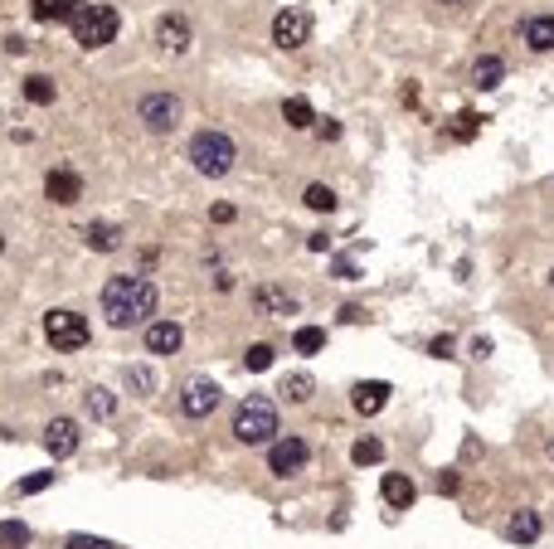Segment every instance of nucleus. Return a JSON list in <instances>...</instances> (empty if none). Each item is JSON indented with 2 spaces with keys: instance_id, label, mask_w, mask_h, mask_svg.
Here are the masks:
<instances>
[{
  "instance_id": "36",
  "label": "nucleus",
  "mask_w": 554,
  "mask_h": 549,
  "mask_svg": "<svg viewBox=\"0 0 554 549\" xmlns=\"http://www.w3.org/2000/svg\"><path fill=\"white\" fill-rule=\"evenodd\" d=\"M438 491H443V496H452V491H458V472H443V476H438Z\"/></svg>"
},
{
  "instance_id": "5",
  "label": "nucleus",
  "mask_w": 554,
  "mask_h": 549,
  "mask_svg": "<svg viewBox=\"0 0 554 549\" xmlns=\"http://www.w3.org/2000/svg\"><path fill=\"white\" fill-rule=\"evenodd\" d=\"M136 117L146 132H176V122H180V97L176 93H146L141 97V107H136Z\"/></svg>"
},
{
  "instance_id": "23",
  "label": "nucleus",
  "mask_w": 554,
  "mask_h": 549,
  "mask_svg": "<svg viewBox=\"0 0 554 549\" xmlns=\"http://www.w3.org/2000/svg\"><path fill=\"white\" fill-rule=\"evenodd\" d=\"M311 389H317V379H311L307 370L282 379V399H287V404H307V399H311Z\"/></svg>"
},
{
  "instance_id": "40",
  "label": "nucleus",
  "mask_w": 554,
  "mask_h": 549,
  "mask_svg": "<svg viewBox=\"0 0 554 549\" xmlns=\"http://www.w3.org/2000/svg\"><path fill=\"white\" fill-rule=\"evenodd\" d=\"M438 5H462V0H438Z\"/></svg>"
},
{
  "instance_id": "19",
  "label": "nucleus",
  "mask_w": 554,
  "mask_h": 549,
  "mask_svg": "<svg viewBox=\"0 0 554 549\" xmlns=\"http://www.w3.org/2000/svg\"><path fill=\"white\" fill-rule=\"evenodd\" d=\"M525 45L535 54H549L554 49V15H530L525 20Z\"/></svg>"
},
{
  "instance_id": "6",
  "label": "nucleus",
  "mask_w": 554,
  "mask_h": 549,
  "mask_svg": "<svg viewBox=\"0 0 554 549\" xmlns=\"http://www.w3.org/2000/svg\"><path fill=\"white\" fill-rule=\"evenodd\" d=\"M45 335L54 350H83L88 345V321L78 312H49L45 316Z\"/></svg>"
},
{
  "instance_id": "10",
  "label": "nucleus",
  "mask_w": 554,
  "mask_h": 549,
  "mask_svg": "<svg viewBox=\"0 0 554 549\" xmlns=\"http://www.w3.org/2000/svg\"><path fill=\"white\" fill-rule=\"evenodd\" d=\"M45 447H49L54 462L74 457L78 453V424H74V418H54V424L45 428Z\"/></svg>"
},
{
  "instance_id": "17",
  "label": "nucleus",
  "mask_w": 554,
  "mask_h": 549,
  "mask_svg": "<svg viewBox=\"0 0 554 549\" xmlns=\"http://www.w3.org/2000/svg\"><path fill=\"white\" fill-rule=\"evenodd\" d=\"M379 496H385V505H394V511H408V505H414V482H408L404 472H385Z\"/></svg>"
},
{
  "instance_id": "7",
  "label": "nucleus",
  "mask_w": 554,
  "mask_h": 549,
  "mask_svg": "<svg viewBox=\"0 0 554 549\" xmlns=\"http://www.w3.org/2000/svg\"><path fill=\"white\" fill-rule=\"evenodd\" d=\"M219 399H224V389L215 379H190V384L180 389V414L185 418H209L219 408Z\"/></svg>"
},
{
  "instance_id": "31",
  "label": "nucleus",
  "mask_w": 554,
  "mask_h": 549,
  "mask_svg": "<svg viewBox=\"0 0 554 549\" xmlns=\"http://www.w3.org/2000/svg\"><path fill=\"white\" fill-rule=\"evenodd\" d=\"M244 364L253 374H263L267 364H273V345H248V355H244Z\"/></svg>"
},
{
  "instance_id": "32",
  "label": "nucleus",
  "mask_w": 554,
  "mask_h": 549,
  "mask_svg": "<svg viewBox=\"0 0 554 549\" xmlns=\"http://www.w3.org/2000/svg\"><path fill=\"white\" fill-rule=\"evenodd\" d=\"M45 486H54V472H35V476H25V482L15 486L20 496H35V491H45Z\"/></svg>"
},
{
  "instance_id": "3",
  "label": "nucleus",
  "mask_w": 554,
  "mask_h": 549,
  "mask_svg": "<svg viewBox=\"0 0 554 549\" xmlns=\"http://www.w3.org/2000/svg\"><path fill=\"white\" fill-rule=\"evenodd\" d=\"M273 433H277V408L267 399H244L234 408V438L238 443L258 447V443H273Z\"/></svg>"
},
{
  "instance_id": "42",
  "label": "nucleus",
  "mask_w": 554,
  "mask_h": 549,
  "mask_svg": "<svg viewBox=\"0 0 554 549\" xmlns=\"http://www.w3.org/2000/svg\"><path fill=\"white\" fill-rule=\"evenodd\" d=\"M549 287H554V273H549Z\"/></svg>"
},
{
  "instance_id": "25",
  "label": "nucleus",
  "mask_w": 554,
  "mask_h": 549,
  "mask_svg": "<svg viewBox=\"0 0 554 549\" xmlns=\"http://www.w3.org/2000/svg\"><path fill=\"white\" fill-rule=\"evenodd\" d=\"M25 97H30L35 107H49L54 103V83L45 74H30V78H25Z\"/></svg>"
},
{
  "instance_id": "37",
  "label": "nucleus",
  "mask_w": 554,
  "mask_h": 549,
  "mask_svg": "<svg viewBox=\"0 0 554 549\" xmlns=\"http://www.w3.org/2000/svg\"><path fill=\"white\" fill-rule=\"evenodd\" d=\"M326 244H331L326 234H311V238H307V248H311V253H326Z\"/></svg>"
},
{
  "instance_id": "29",
  "label": "nucleus",
  "mask_w": 554,
  "mask_h": 549,
  "mask_svg": "<svg viewBox=\"0 0 554 549\" xmlns=\"http://www.w3.org/2000/svg\"><path fill=\"white\" fill-rule=\"evenodd\" d=\"M0 544H10V549L30 544V530H25L20 520H5V525H0Z\"/></svg>"
},
{
  "instance_id": "38",
  "label": "nucleus",
  "mask_w": 554,
  "mask_h": 549,
  "mask_svg": "<svg viewBox=\"0 0 554 549\" xmlns=\"http://www.w3.org/2000/svg\"><path fill=\"white\" fill-rule=\"evenodd\" d=\"M472 355L487 360V355H491V341H481V335H477V341H472Z\"/></svg>"
},
{
  "instance_id": "26",
  "label": "nucleus",
  "mask_w": 554,
  "mask_h": 549,
  "mask_svg": "<svg viewBox=\"0 0 554 549\" xmlns=\"http://www.w3.org/2000/svg\"><path fill=\"white\" fill-rule=\"evenodd\" d=\"M302 200H307V209H317V215H331V209H336V190L331 185H307Z\"/></svg>"
},
{
  "instance_id": "27",
  "label": "nucleus",
  "mask_w": 554,
  "mask_h": 549,
  "mask_svg": "<svg viewBox=\"0 0 554 549\" xmlns=\"http://www.w3.org/2000/svg\"><path fill=\"white\" fill-rule=\"evenodd\" d=\"M292 345H297V355H317V350L326 345V331H321V326H302Z\"/></svg>"
},
{
  "instance_id": "21",
  "label": "nucleus",
  "mask_w": 554,
  "mask_h": 549,
  "mask_svg": "<svg viewBox=\"0 0 554 549\" xmlns=\"http://www.w3.org/2000/svg\"><path fill=\"white\" fill-rule=\"evenodd\" d=\"M501 78H506V64L496 59V54L477 59V68H472V83H477V88H501Z\"/></svg>"
},
{
  "instance_id": "1",
  "label": "nucleus",
  "mask_w": 554,
  "mask_h": 549,
  "mask_svg": "<svg viewBox=\"0 0 554 549\" xmlns=\"http://www.w3.org/2000/svg\"><path fill=\"white\" fill-rule=\"evenodd\" d=\"M103 316H107L117 331L151 321V316H156V287L146 283V277H132V273L107 277V287H103Z\"/></svg>"
},
{
  "instance_id": "12",
  "label": "nucleus",
  "mask_w": 554,
  "mask_h": 549,
  "mask_svg": "<svg viewBox=\"0 0 554 549\" xmlns=\"http://www.w3.org/2000/svg\"><path fill=\"white\" fill-rule=\"evenodd\" d=\"M156 45H161L166 54H185L190 49V25H185L180 15H161L156 20Z\"/></svg>"
},
{
  "instance_id": "13",
  "label": "nucleus",
  "mask_w": 554,
  "mask_h": 549,
  "mask_svg": "<svg viewBox=\"0 0 554 549\" xmlns=\"http://www.w3.org/2000/svg\"><path fill=\"white\" fill-rule=\"evenodd\" d=\"M389 384H385V379H365V384H355V394H350V404H355V414H379V408H385L389 404Z\"/></svg>"
},
{
  "instance_id": "33",
  "label": "nucleus",
  "mask_w": 554,
  "mask_h": 549,
  "mask_svg": "<svg viewBox=\"0 0 554 549\" xmlns=\"http://www.w3.org/2000/svg\"><path fill=\"white\" fill-rule=\"evenodd\" d=\"M64 549H112L107 540H97V534H68Z\"/></svg>"
},
{
  "instance_id": "14",
  "label": "nucleus",
  "mask_w": 554,
  "mask_h": 549,
  "mask_svg": "<svg viewBox=\"0 0 554 549\" xmlns=\"http://www.w3.org/2000/svg\"><path fill=\"white\" fill-rule=\"evenodd\" d=\"M180 341H185V331L176 326V321H151L146 326V350L151 355H176Z\"/></svg>"
},
{
  "instance_id": "8",
  "label": "nucleus",
  "mask_w": 554,
  "mask_h": 549,
  "mask_svg": "<svg viewBox=\"0 0 554 549\" xmlns=\"http://www.w3.org/2000/svg\"><path fill=\"white\" fill-rule=\"evenodd\" d=\"M311 39V15L307 10H282V15L273 20V45L277 49H302Z\"/></svg>"
},
{
  "instance_id": "9",
  "label": "nucleus",
  "mask_w": 554,
  "mask_h": 549,
  "mask_svg": "<svg viewBox=\"0 0 554 549\" xmlns=\"http://www.w3.org/2000/svg\"><path fill=\"white\" fill-rule=\"evenodd\" d=\"M307 443L302 438H277L273 447H267V467H273V476H297L307 467Z\"/></svg>"
},
{
  "instance_id": "43",
  "label": "nucleus",
  "mask_w": 554,
  "mask_h": 549,
  "mask_svg": "<svg viewBox=\"0 0 554 549\" xmlns=\"http://www.w3.org/2000/svg\"><path fill=\"white\" fill-rule=\"evenodd\" d=\"M549 457H554V443H549Z\"/></svg>"
},
{
  "instance_id": "39",
  "label": "nucleus",
  "mask_w": 554,
  "mask_h": 549,
  "mask_svg": "<svg viewBox=\"0 0 554 549\" xmlns=\"http://www.w3.org/2000/svg\"><path fill=\"white\" fill-rule=\"evenodd\" d=\"M234 219V205H215V224H229Z\"/></svg>"
},
{
  "instance_id": "4",
  "label": "nucleus",
  "mask_w": 554,
  "mask_h": 549,
  "mask_svg": "<svg viewBox=\"0 0 554 549\" xmlns=\"http://www.w3.org/2000/svg\"><path fill=\"white\" fill-rule=\"evenodd\" d=\"M122 30V15L112 5H83L74 15V39L83 49H107Z\"/></svg>"
},
{
  "instance_id": "41",
  "label": "nucleus",
  "mask_w": 554,
  "mask_h": 549,
  "mask_svg": "<svg viewBox=\"0 0 554 549\" xmlns=\"http://www.w3.org/2000/svg\"><path fill=\"white\" fill-rule=\"evenodd\" d=\"M0 253H5V234H0Z\"/></svg>"
},
{
  "instance_id": "20",
  "label": "nucleus",
  "mask_w": 554,
  "mask_h": 549,
  "mask_svg": "<svg viewBox=\"0 0 554 549\" xmlns=\"http://www.w3.org/2000/svg\"><path fill=\"white\" fill-rule=\"evenodd\" d=\"M83 238H88L93 253H112V248L122 244V229H117V224H88V229H83Z\"/></svg>"
},
{
  "instance_id": "15",
  "label": "nucleus",
  "mask_w": 554,
  "mask_h": 549,
  "mask_svg": "<svg viewBox=\"0 0 554 549\" xmlns=\"http://www.w3.org/2000/svg\"><path fill=\"white\" fill-rule=\"evenodd\" d=\"M253 306H258V316H297V297H287L282 287H258L253 292Z\"/></svg>"
},
{
  "instance_id": "11",
  "label": "nucleus",
  "mask_w": 554,
  "mask_h": 549,
  "mask_svg": "<svg viewBox=\"0 0 554 549\" xmlns=\"http://www.w3.org/2000/svg\"><path fill=\"white\" fill-rule=\"evenodd\" d=\"M88 5V0H30V15L39 20V25H74V15Z\"/></svg>"
},
{
  "instance_id": "28",
  "label": "nucleus",
  "mask_w": 554,
  "mask_h": 549,
  "mask_svg": "<svg viewBox=\"0 0 554 549\" xmlns=\"http://www.w3.org/2000/svg\"><path fill=\"white\" fill-rule=\"evenodd\" d=\"M112 408H117V399H112L107 389H88V414H93V418H107Z\"/></svg>"
},
{
  "instance_id": "24",
  "label": "nucleus",
  "mask_w": 554,
  "mask_h": 549,
  "mask_svg": "<svg viewBox=\"0 0 554 549\" xmlns=\"http://www.w3.org/2000/svg\"><path fill=\"white\" fill-rule=\"evenodd\" d=\"M350 462H355V467H375V462H385V443H379V438H360L350 447Z\"/></svg>"
},
{
  "instance_id": "30",
  "label": "nucleus",
  "mask_w": 554,
  "mask_h": 549,
  "mask_svg": "<svg viewBox=\"0 0 554 549\" xmlns=\"http://www.w3.org/2000/svg\"><path fill=\"white\" fill-rule=\"evenodd\" d=\"M481 122H487V117H477V112H462L458 126H452V136H458V142H472V136L481 132Z\"/></svg>"
},
{
  "instance_id": "22",
  "label": "nucleus",
  "mask_w": 554,
  "mask_h": 549,
  "mask_svg": "<svg viewBox=\"0 0 554 549\" xmlns=\"http://www.w3.org/2000/svg\"><path fill=\"white\" fill-rule=\"evenodd\" d=\"M282 122H287V126H297V132H307V126L317 122V112H311V103H307V97H287V103H282Z\"/></svg>"
},
{
  "instance_id": "16",
  "label": "nucleus",
  "mask_w": 554,
  "mask_h": 549,
  "mask_svg": "<svg viewBox=\"0 0 554 549\" xmlns=\"http://www.w3.org/2000/svg\"><path fill=\"white\" fill-rule=\"evenodd\" d=\"M45 195H49L54 205H78V200H83V180H78L74 171H49Z\"/></svg>"
},
{
  "instance_id": "2",
  "label": "nucleus",
  "mask_w": 554,
  "mask_h": 549,
  "mask_svg": "<svg viewBox=\"0 0 554 549\" xmlns=\"http://www.w3.org/2000/svg\"><path fill=\"white\" fill-rule=\"evenodd\" d=\"M234 161H238V146H234L224 132H195V136H190V165H195L200 175L219 180V175L234 171Z\"/></svg>"
},
{
  "instance_id": "18",
  "label": "nucleus",
  "mask_w": 554,
  "mask_h": 549,
  "mask_svg": "<svg viewBox=\"0 0 554 549\" xmlns=\"http://www.w3.org/2000/svg\"><path fill=\"white\" fill-rule=\"evenodd\" d=\"M539 530H545V525H539L535 511H516V515L506 520V540H510V544H535Z\"/></svg>"
},
{
  "instance_id": "35",
  "label": "nucleus",
  "mask_w": 554,
  "mask_h": 549,
  "mask_svg": "<svg viewBox=\"0 0 554 549\" xmlns=\"http://www.w3.org/2000/svg\"><path fill=\"white\" fill-rule=\"evenodd\" d=\"M428 355H438V360L452 355V335H433V341H428Z\"/></svg>"
},
{
  "instance_id": "34",
  "label": "nucleus",
  "mask_w": 554,
  "mask_h": 549,
  "mask_svg": "<svg viewBox=\"0 0 554 549\" xmlns=\"http://www.w3.org/2000/svg\"><path fill=\"white\" fill-rule=\"evenodd\" d=\"M151 384H156L151 370H126V389H141V394H146Z\"/></svg>"
}]
</instances>
